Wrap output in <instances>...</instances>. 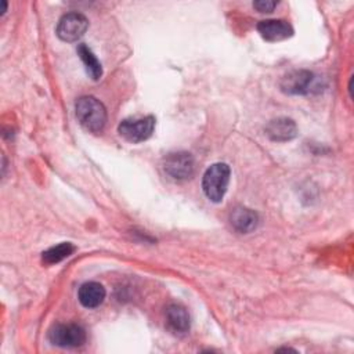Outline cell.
I'll use <instances>...</instances> for the list:
<instances>
[{
    "label": "cell",
    "mask_w": 354,
    "mask_h": 354,
    "mask_svg": "<svg viewBox=\"0 0 354 354\" xmlns=\"http://www.w3.org/2000/svg\"><path fill=\"white\" fill-rule=\"evenodd\" d=\"M230 223L232 228L241 234L252 232L259 224V216L254 210L238 206L230 214Z\"/></svg>",
    "instance_id": "cell-11"
},
{
    "label": "cell",
    "mask_w": 354,
    "mask_h": 354,
    "mask_svg": "<svg viewBox=\"0 0 354 354\" xmlns=\"http://www.w3.org/2000/svg\"><path fill=\"white\" fill-rule=\"evenodd\" d=\"M165 317H166V324L173 333L184 335L189 330V325H191L189 314L184 306L178 303L169 304L166 307Z\"/></svg>",
    "instance_id": "cell-10"
},
{
    "label": "cell",
    "mask_w": 354,
    "mask_h": 354,
    "mask_svg": "<svg viewBox=\"0 0 354 354\" xmlns=\"http://www.w3.org/2000/svg\"><path fill=\"white\" fill-rule=\"evenodd\" d=\"M163 170L171 180L185 181L195 171V160L188 152H173L165 158Z\"/></svg>",
    "instance_id": "cell-4"
},
{
    "label": "cell",
    "mask_w": 354,
    "mask_h": 354,
    "mask_svg": "<svg viewBox=\"0 0 354 354\" xmlns=\"http://www.w3.org/2000/svg\"><path fill=\"white\" fill-rule=\"evenodd\" d=\"M105 288L98 282H86L79 288L77 299L80 304L86 308H95L98 307L105 299Z\"/></svg>",
    "instance_id": "cell-12"
},
{
    "label": "cell",
    "mask_w": 354,
    "mask_h": 354,
    "mask_svg": "<svg viewBox=\"0 0 354 354\" xmlns=\"http://www.w3.org/2000/svg\"><path fill=\"white\" fill-rule=\"evenodd\" d=\"M73 252H75V246L71 242H62V243L53 246V248L47 249L46 252H43L41 259L46 264H57V263L65 260L66 257H69Z\"/></svg>",
    "instance_id": "cell-14"
},
{
    "label": "cell",
    "mask_w": 354,
    "mask_h": 354,
    "mask_svg": "<svg viewBox=\"0 0 354 354\" xmlns=\"http://www.w3.org/2000/svg\"><path fill=\"white\" fill-rule=\"evenodd\" d=\"M75 112L77 122L90 133H101L106 123V109L104 104L93 95L80 97L76 101Z\"/></svg>",
    "instance_id": "cell-1"
},
{
    "label": "cell",
    "mask_w": 354,
    "mask_h": 354,
    "mask_svg": "<svg viewBox=\"0 0 354 354\" xmlns=\"http://www.w3.org/2000/svg\"><path fill=\"white\" fill-rule=\"evenodd\" d=\"M77 54L84 64L86 72L93 80H98L102 76V66L97 57L93 54V51L86 46V44H79L77 46Z\"/></svg>",
    "instance_id": "cell-13"
},
{
    "label": "cell",
    "mask_w": 354,
    "mask_h": 354,
    "mask_svg": "<svg viewBox=\"0 0 354 354\" xmlns=\"http://www.w3.org/2000/svg\"><path fill=\"white\" fill-rule=\"evenodd\" d=\"M48 340L58 347H80L86 342V330L77 324H57L50 329Z\"/></svg>",
    "instance_id": "cell-5"
},
{
    "label": "cell",
    "mask_w": 354,
    "mask_h": 354,
    "mask_svg": "<svg viewBox=\"0 0 354 354\" xmlns=\"http://www.w3.org/2000/svg\"><path fill=\"white\" fill-rule=\"evenodd\" d=\"M88 28L87 18L80 12H68L61 17L57 25V36L64 41L80 39Z\"/></svg>",
    "instance_id": "cell-6"
},
{
    "label": "cell",
    "mask_w": 354,
    "mask_h": 354,
    "mask_svg": "<svg viewBox=\"0 0 354 354\" xmlns=\"http://www.w3.org/2000/svg\"><path fill=\"white\" fill-rule=\"evenodd\" d=\"M278 1H270V0H259L253 3V7L259 12H271L277 7Z\"/></svg>",
    "instance_id": "cell-15"
},
{
    "label": "cell",
    "mask_w": 354,
    "mask_h": 354,
    "mask_svg": "<svg viewBox=\"0 0 354 354\" xmlns=\"http://www.w3.org/2000/svg\"><path fill=\"white\" fill-rule=\"evenodd\" d=\"M231 170L227 163H214L206 169L202 177V189L206 198L214 203L223 201L228 183H230Z\"/></svg>",
    "instance_id": "cell-2"
},
{
    "label": "cell",
    "mask_w": 354,
    "mask_h": 354,
    "mask_svg": "<svg viewBox=\"0 0 354 354\" xmlns=\"http://www.w3.org/2000/svg\"><path fill=\"white\" fill-rule=\"evenodd\" d=\"M257 30L267 41H281L293 35V28L283 19L260 21Z\"/></svg>",
    "instance_id": "cell-9"
},
{
    "label": "cell",
    "mask_w": 354,
    "mask_h": 354,
    "mask_svg": "<svg viewBox=\"0 0 354 354\" xmlns=\"http://www.w3.org/2000/svg\"><path fill=\"white\" fill-rule=\"evenodd\" d=\"M266 134L270 140L277 142L290 141L297 136V126L289 118H277L266 126Z\"/></svg>",
    "instance_id": "cell-8"
},
{
    "label": "cell",
    "mask_w": 354,
    "mask_h": 354,
    "mask_svg": "<svg viewBox=\"0 0 354 354\" xmlns=\"http://www.w3.org/2000/svg\"><path fill=\"white\" fill-rule=\"evenodd\" d=\"M155 129V118L152 115L144 118H130L120 122L118 131L129 142H142L148 140Z\"/></svg>",
    "instance_id": "cell-3"
},
{
    "label": "cell",
    "mask_w": 354,
    "mask_h": 354,
    "mask_svg": "<svg viewBox=\"0 0 354 354\" xmlns=\"http://www.w3.org/2000/svg\"><path fill=\"white\" fill-rule=\"evenodd\" d=\"M315 83V76L313 72L306 71V69H299V71H290L288 72L279 86L281 90L286 94H308L314 88Z\"/></svg>",
    "instance_id": "cell-7"
}]
</instances>
